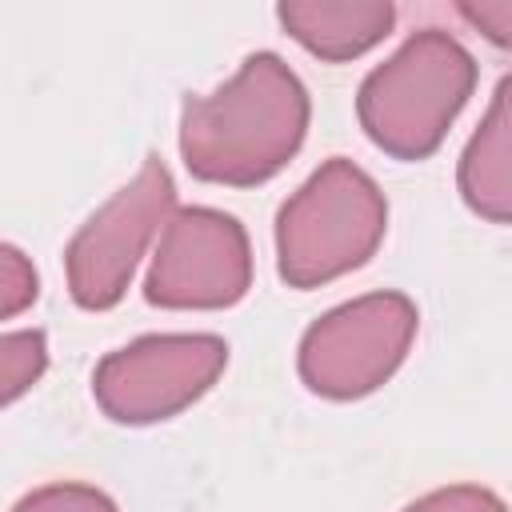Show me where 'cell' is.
I'll use <instances>...</instances> for the list:
<instances>
[{
    "label": "cell",
    "mask_w": 512,
    "mask_h": 512,
    "mask_svg": "<svg viewBox=\"0 0 512 512\" xmlns=\"http://www.w3.org/2000/svg\"><path fill=\"white\" fill-rule=\"evenodd\" d=\"M172 208H176L172 172L164 168L160 156H148L140 172L108 204H100L72 236L64 252L72 300L88 312H104L120 304V296L136 276L140 256L160 236Z\"/></svg>",
    "instance_id": "cell-6"
},
{
    "label": "cell",
    "mask_w": 512,
    "mask_h": 512,
    "mask_svg": "<svg viewBox=\"0 0 512 512\" xmlns=\"http://www.w3.org/2000/svg\"><path fill=\"white\" fill-rule=\"evenodd\" d=\"M48 368V340L40 328L0 336V408L20 400Z\"/></svg>",
    "instance_id": "cell-10"
},
{
    "label": "cell",
    "mask_w": 512,
    "mask_h": 512,
    "mask_svg": "<svg viewBox=\"0 0 512 512\" xmlns=\"http://www.w3.org/2000/svg\"><path fill=\"white\" fill-rule=\"evenodd\" d=\"M224 368L228 344L212 332L140 336L96 364L92 396L116 424H160L196 404Z\"/></svg>",
    "instance_id": "cell-5"
},
{
    "label": "cell",
    "mask_w": 512,
    "mask_h": 512,
    "mask_svg": "<svg viewBox=\"0 0 512 512\" xmlns=\"http://www.w3.org/2000/svg\"><path fill=\"white\" fill-rule=\"evenodd\" d=\"M12 512H120L112 496H104L92 484H44L16 500Z\"/></svg>",
    "instance_id": "cell-12"
},
{
    "label": "cell",
    "mask_w": 512,
    "mask_h": 512,
    "mask_svg": "<svg viewBox=\"0 0 512 512\" xmlns=\"http://www.w3.org/2000/svg\"><path fill=\"white\" fill-rule=\"evenodd\" d=\"M252 288V248L236 216L220 208H172L156 236L144 300L176 312L232 308Z\"/></svg>",
    "instance_id": "cell-7"
},
{
    "label": "cell",
    "mask_w": 512,
    "mask_h": 512,
    "mask_svg": "<svg viewBox=\"0 0 512 512\" xmlns=\"http://www.w3.org/2000/svg\"><path fill=\"white\" fill-rule=\"evenodd\" d=\"M404 512H508V508L496 492H488L480 484H448V488L420 496Z\"/></svg>",
    "instance_id": "cell-13"
},
{
    "label": "cell",
    "mask_w": 512,
    "mask_h": 512,
    "mask_svg": "<svg viewBox=\"0 0 512 512\" xmlns=\"http://www.w3.org/2000/svg\"><path fill=\"white\" fill-rule=\"evenodd\" d=\"M416 328L420 312L404 292L356 296L300 336V380L324 400H360L396 376Z\"/></svg>",
    "instance_id": "cell-4"
},
{
    "label": "cell",
    "mask_w": 512,
    "mask_h": 512,
    "mask_svg": "<svg viewBox=\"0 0 512 512\" xmlns=\"http://www.w3.org/2000/svg\"><path fill=\"white\" fill-rule=\"evenodd\" d=\"M508 80L496 84L492 104L460 152L456 184L464 204L488 224H508L512 216V112H508Z\"/></svg>",
    "instance_id": "cell-9"
},
{
    "label": "cell",
    "mask_w": 512,
    "mask_h": 512,
    "mask_svg": "<svg viewBox=\"0 0 512 512\" xmlns=\"http://www.w3.org/2000/svg\"><path fill=\"white\" fill-rule=\"evenodd\" d=\"M308 116L300 76L276 52H252L232 80L184 100L180 156L196 180L252 188L300 152Z\"/></svg>",
    "instance_id": "cell-1"
},
{
    "label": "cell",
    "mask_w": 512,
    "mask_h": 512,
    "mask_svg": "<svg viewBox=\"0 0 512 512\" xmlns=\"http://www.w3.org/2000/svg\"><path fill=\"white\" fill-rule=\"evenodd\" d=\"M460 16L480 28L496 48L512 44V0H480V4H460Z\"/></svg>",
    "instance_id": "cell-14"
},
{
    "label": "cell",
    "mask_w": 512,
    "mask_h": 512,
    "mask_svg": "<svg viewBox=\"0 0 512 512\" xmlns=\"http://www.w3.org/2000/svg\"><path fill=\"white\" fill-rule=\"evenodd\" d=\"M472 88V52L440 28H420L364 76L356 116L380 152L396 160H424L444 144Z\"/></svg>",
    "instance_id": "cell-2"
},
{
    "label": "cell",
    "mask_w": 512,
    "mask_h": 512,
    "mask_svg": "<svg viewBox=\"0 0 512 512\" xmlns=\"http://www.w3.org/2000/svg\"><path fill=\"white\" fill-rule=\"evenodd\" d=\"M384 232L388 200L380 184L332 156L276 212V272L288 288H320L368 264Z\"/></svg>",
    "instance_id": "cell-3"
},
{
    "label": "cell",
    "mask_w": 512,
    "mask_h": 512,
    "mask_svg": "<svg viewBox=\"0 0 512 512\" xmlns=\"http://www.w3.org/2000/svg\"><path fill=\"white\" fill-rule=\"evenodd\" d=\"M276 20L304 52L344 64L372 52L392 32L396 8L388 0H284Z\"/></svg>",
    "instance_id": "cell-8"
},
{
    "label": "cell",
    "mask_w": 512,
    "mask_h": 512,
    "mask_svg": "<svg viewBox=\"0 0 512 512\" xmlns=\"http://www.w3.org/2000/svg\"><path fill=\"white\" fill-rule=\"evenodd\" d=\"M40 296V276L16 244H0V320L20 316Z\"/></svg>",
    "instance_id": "cell-11"
}]
</instances>
